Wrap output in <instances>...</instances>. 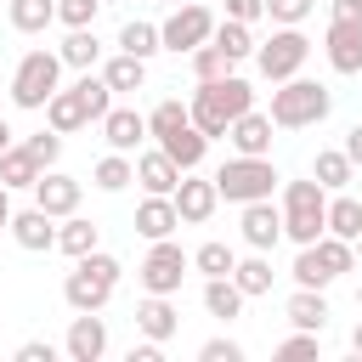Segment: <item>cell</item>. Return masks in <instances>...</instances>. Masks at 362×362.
Instances as JSON below:
<instances>
[{"label": "cell", "instance_id": "obj_1", "mask_svg": "<svg viewBox=\"0 0 362 362\" xmlns=\"http://www.w3.org/2000/svg\"><path fill=\"white\" fill-rule=\"evenodd\" d=\"M192 124L215 141V136H226V124L238 119V113H249L255 107V90H249V79H238V74H226V79H204L198 90H192Z\"/></svg>", "mask_w": 362, "mask_h": 362}, {"label": "cell", "instance_id": "obj_2", "mask_svg": "<svg viewBox=\"0 0 362 362\" xmlns=\"http://www.w3.org/2000/svg\"><path fill=\"white\" fill-rule=\"evenodd\" d=\"M119 277H124V266H119L113 255L90 249V255H79V260H74V272H68V283H62V300H68L74 311H102V305L113 300Z\"/></svg>", "mask_w": 362, "mask_h": 362}, {"label": "cell", "instance_id": "obj_3", "mask_svg": "<svg viewBox=\"0 0 362 362\" xmlns=\"http://www.w3.org/2000/svg\"><path fill=\"white\" fill-rule=\"evenodd\" d=\"M328 107H334V90L328 85H317V79H283L277 90H272V124L277 130H305V124H322L328 119Z\"/></svg>", "mask_w": 362, "mask_h": 362}, {"label": "cell", "instance_id": "obj_4", "mask_svg": "<svg viewBox=\"0 0 362 362\" xmlns=\"http://www.w3.org/2000/svg\"><path fill=\"white\" fill-rule=\"evenodd\" d=\"M328 232V187L311 175V181H288L283 187V238L294 243H317Z\"/></svg>", "mask_w": 362, "mask_h": 362}, {"label": "cell", "instance_id": "obj_5", "mask_svg": "<svg viewBox=\"0 0 362 362\" xmlns=\"http://www.w3.org/2000/svg\"><path fill=\"white\" fill-rule=\"evenodd\" d=\"M351 266H356V243L322 232L317 243H300V255H294V283H300V288H328V283H334L339 272H351Z\"/></svg>", "mask_w": 362, "mask_h": 362}, {"label": "cell", "instance_id": "obj_6", "mask_svg": "<svg viewBox=\"0 0 362 362\" xmlns=\"http://www.w3.org/2000/svg\"><path fill=\"white\" fill-rule=\"evenodd\" d=\"M62 68H68V62H62V51H28V57L17 62V74H11V102H17V107H28V113H40V107L62 90V85H57V79H62Z\"/></svg>", "mask_w": 362, "mask_h": 362}, {"label": "cell", "instance_id": "obj_7", "mask_svg": "<svg viewBox=\"0 0 362 362\" xmlns=\"http://www.w3.org/2000/svg\"><path fill=\"white\" fill-rule=\"evenodd\" d=\"M283 175L272 170V158H249V153H238V158H226L221 170H215V187H221V198L226 204H255V198H272V187H277Z\"/></svg>", "mask_w": 362, "mask_h": 362}, {"label": "cell", "instance_id": "obj_8", "mask_svg": "<svg viewBox=\"0 0 362 362\" xmlns=\"http://www.w3.org/2000/svg\"><path fill=\"white\" fill-rule=\"evenodd\" d=\"M305 57H311V40L300 34V28H277L266 45H255V68L272 79V85H283V79H294L300 68H305Z\"/></svg>", "mask_w": 362, "mask_h": 362}, {"label": "cell", "instance_id": "obj_9", "mask_svg": "<svg viewBox=\"0 0 362 362\" xmlns=\"http://www.w3.org/2000/svg\"><path fill=\"white\" fill-rule=\"evenodd\" d=\"M187 266H192V255H187L175 238H158V243L147 249V260L136 266V277H141L147 294H175L181 277H187Z\"/></svg>", "mask_w": 362, "mask_h": 362}, {"label": "cell", "instance_id": "obj_10", "mask_svg": "<svg viewBox=\"0 0 362 362\" xmlns=\"http://www.w3.org/2000/svg\"><path fill=\"white\" fill-rule=\"evenodd\" d=\"M164 51H175V57H192L209 34H215V11L209 6H181V11H170L164 17Z\"/></svg>", "mask_w": 362, "mask_h": 362}, {"label": "cell", "instance_id": "obj_11", "mask_svg": "<svg viewBox=\"0 0 362 362\" xmlns=\"http://www.w3.org/2000/svg\"><path fill=\"white\" fill-rule=\"evenodd\" d=\"M170 198H175V209H181V226H198V221H209V215H215L221 187H215V175H209V181H198V175L187 170V175H181V187H175Z\"/></svg>", "mask_w": 362, "mask_h": 362}, {"label": "cell", "instance_id": "obj_12", "mask_svg": "<svg viewBox=\"0 0 362 362\" xmlns=\"http://www.w3.org/2000/svg\"><path fill=\"white\" fill-rule=\"evenodd\" d=\"M243 243L249 249H277V238H283V209H272V198H255V204H243Z\"/></svg>", "mask_w": 362, "mask_h": 362}, {"label": "cell", "instance_id": "obj_13", "mask_svg": "<svg viewBox=\"0 0 362 362\" xmlns=\"http://www.w3.org/2000/svg\"><path fill=\"white\" fill-rule=\"evenodd\" d=\"M79 192H85V187H79L74 175H62V170H45V175L34 181V204H40L45 215H57V221L79 209Z\"/></svg>", "mask_w": 362, "mask_h": 362}, {"label": "cell", "instance_id": "obj_14", "mask_svg": "<svg viewBox=\"0 0 362 362\" xmlns=\"http://www.w3.org/2000/svg\"><path fill=\"white\" fill-rule=\"evenodd\" d=\"M175 226H181V209H175V198H170V192H147V198L136 204V232H141L147 243L170 238Z\"/></svg>", "mask_w": 362, "mask_h": 362}, {"label": "cell", "instance_id": "obj_15", "mask_svg": "<svg viewBox=\"0 0 362 362\" xmlns=\"http://www.w3.org/2000/svg\"><path fill=\"white\" fill-rule=\"evenodd\" d=\"M11 238H17V249L45 255V249H57V215H45L40 204L34 209H17L11 215Z\"/></svg>", "mask_w": 362, "mask_h": 362}, {"label": "cell", "instance_id": "obj_16", "mask_svg": "<svg viewBox=\"0 0 362 362\" xmlns=\"http://www.w3.org/2000/svg\"><path fill=\"white\" fill-rule=\"evenodd\" d=\"M68 356L74 362H102V351H107V322L96 317V311H79L74 322H68Z\"/></svg>", "mask_w": 362, "mask_h": 362}, {"label": "cell", "instance_id": "obj_17", "mask_svg": "<svg viewBox=\"0 0 362 362\" xmlns=\"http://www.w3.org/2000/svg\"><path fill=\"white\" fill-rule=\"evenodd\" d=\"M322 51L334 74H362V23H328Z\"/></svg>", "mask_w": 362, "mask_h": 362}, {"label": "cell", "instance_id": "obj_18", "mask_svg": "<svg viewBox=\"0 0 362 362\" xmlns=\"http://www.w3.org/2000/svg\"><path fill=\"white\" fill-rule=\"evenodd\" d=\"M226 141L238 147V153H249V158H266L272 153V113H238L232 124H226Z\"/></svg>", "mask_w": 362, "mask_h": 362}, {"label": "cell", "instance_id": "obj_19", "mask_svg": "<svg viewBox=\"0 0 362 362\" xmlns=\"http://www.w3.org/2000/svg\"><path fill=\"white\" fill-rule=\"evenodd\" d=\"M136 328H141V339H175V328H181V311L170 305V294H147L141 305H136Z\"/></svg>", "mask_w": 362, "mask_h": 362}, {"label": "cell", "instance_id": "obj_20", "mask_svg": "<svg viewBox=\"0 0 362 362\" xmlns=\"http://www.w3.org/2000/svg\"><path fill=\"white\" fill-rule=\"evenodd\" d=\"M141 136H147V119H141L136 107H107V119H102V141H107L113 153H136Z\"/></svg>", "mask_w": 362, "mask_h": 362}, {"label": "cell", "instance_id": "obj_21", "mask_svg": "<svg viewBox=\"0 0 362 362\" xmlns=\"http://www.w3.org/2000/svg\"><path fill=\"white\" fill-rule=\"evenodd\" d=\"M181 175H187V170H181V164H175L164 147L136 153V181H141L147 192H175V187H181Z\"/></svg>", "mask_w": 362, "mask_h": 362}, {"label": "cell", "instance_id": "obj_22", "mask_svg": "<svg viewBox=\"0 0 362 362\" xmlns=\"http://www.w3.org/2000/svg\"><path fill=\"white\" fill-rule=\"evenodd\" d=\"M45 119H51V130H85L90 124V107H85V96H79V85H68V90H57L51 102H45Z\"/></svg>", "mask_w": 362, "mask_h": 362}, {"label": "cell", "instance_id": "obj_23", "mask_svg": "<svg viewBox=\"0 0 362 362\" xmlns=\"http://www.w3.org/2000/svg\"><path fill=\"white\" fill-rule=\"evenodd\" d=\"M40 175H45V164H40V158H34L23 141L0 153V181H6L11 192H17V187H28V192H34V181H40Z\"/></svg>", "mask_w": 362, "mask_h": 362}, {"label": "cell", "instance_id": "obj_24", "mask_svg": "<svg viewBox=\"0 0 362 362\" xmlns=\"http://www.w3.org/2000/svg\"><path fill=\"white\" fill-rule=\"evenodd\" d=\"M243 288H238V277H204V311L209 317H221V322H232L238 311H243Z\"/></svg>", "mask_w": 362, "mask_h": 362}, {"label": "cell", "instance_id": "obj_25", "mask_svg": "<svg viewBox=\"0 0 362 362\" xmlns=\"http://www.w3.org/2000/svg\"><path fill=\"white\" fill-rule=\"evenodd\" d=\"M158 147H164L181 170H198V164H204V153H209V136H204L198 124H181V130H175V136H164Z\"/></svg>", "mask_w": 362, "mask_h": 362}, {"label": "cell", "instance_id": "obj_26", "mask_svg": "<svg viewBox=\"0 0 362 362\" xmlns=\"http://www.w3.org/2000/svg\"><path fill=\"white\" fill-rule=\"evenodd\" d=\"M311 175H317L328 192H345V187H351V175H356V164H351V153H345V147H322V153L311 158Z\"/></svg>", "mask_w": 362, "mask_h": 362}, {"label": "cell", "instance_id": "obj_27", "mask_svg": "<svg viewBox=\"0 0 362 362\" xmlns=\"http://www.w3.org/2000/svg\"><path fill=\"white\" fill-rule=\"evenodd\" d=\"M96 243H102L96 221H85L79 209H74V215H62V226H57V249H62V255H74V260H79V255H90Z\"/></svg>", "mask_w": 362, "mask_h": 362}, {"label": "cell", "instance_id": "obj_28", "mask_svg": "<svg viewBox=\"0 0 362 362\" xmlns=\"http://www.w3.org/2000/svg\"><path fill=\"white\" fill-rule=\"evenodd\" d=\"M102 79L113 85V96L141 90V85H147V62H141V57H130V51H119V57H107V62H102Z\"/></svg>", "mask_w": 362, "mask_h": 362}, {"label": "cell", "instance_id": "obj_29", "mask_svg": "<svg viewBox=\"0 0 362 362\" xmlns=\"http://www.w3.org/2000/svg\"><path fill=\"white\" fill-rule=\"evenodd\" d=\"M288 322L322 334V322H328V300H322V288H294V294H288Z\"/></svg>", "mask_w": 362, "mask_h": 362}, {"label": "cell", "instance_id": "obj_30", "mask_svg": "<svg viewBox=\"0 0 362 362\" xmlns=\"http://www.w3.org/2000/svg\"><path fill=\"white\" fill-rule=\"evenodd\" d=\"M57 51H62V62H68V68H79V74L102 62V40H96V28H68V40H62Z\"/></svg>", "mask_w": 362, "mask_h": 362}, {"label": "cell", "instance_id": "obj_31", "mask_svg": "<svg viewBox=\"0 0 362 362\" xmlns=\"http://www.w3.org/2000/svg\"><path fill=\"white\" fill-rule=\"evenodd\" d=\"M328 232L334 238H345V243H356L362 238V198H328Z\"/></svg>", "mask_w": 362, "mask_h": 362}, {"label": "cell", "instance_id": "obj_32", "mask_svg": "<svg viewBox=\"0 0 362 362\" xmlns=\"http://www.w3.org/2000/svg\"><path fill=\"white\" fill-rule=\"evenodd\" d=\"M57 23V0H11V28L17 34H45Z\"/></svg>", "mask_w": 362, "mask_h": 362}, {"label": "cell", "instance_id": "obj_33", "mask_svg": "<svg viewBox=\"0 0 362 362\" xmlns=\"http://www.w3.org/2000/svg\"><path fill=\"white\" fill-rule=\"evenodd\" d=\"M232 277H238V288H243V294H272V277H277V272H272L266 249H255L249 260H238V266H232Z\"/></svg>", "mask_w": 362, "mask_h": 362}, {"label": "cell", "instance_id": "obj_34", "mask_svg": "<svg viewBox=\"0 0 362 362\" xmlns=\"http://www.w3.org/2000/svg\"><path fill=\"white\" fill-rule=\"evenodd\" d=\"M232 62H243V57H255V34H249V23H238V17H226V23H215V34H209Z\"/></svg>", "mask_w": 362, "mask_h": 362}, {"label": "cell", "instance_id": "obj_35", "mask_svg": "<svg viewBox=\"0 0 362 362\" xmlns=\"http://www.w3.org/2000/svg\"><path fill=\"white\" fill-rule=\"evenodd\" d=\"M181 124H192V107H187V102H175V96H164V102L147 113V136H158V141H164V136H175Z\"/></svg>", "mask_w": 362, "mask_h": 362}, {"label": "cell", "instance_id": "obj_36", "mask_svg": "<svg viewBox=\"0 0 362 362\" xmlns=\"http://www.w3.org/2000/svg\"><path fill=\"white\" fill-rule=\"evenodd\" d=\"M90 181H96L102 192H124V187L136 181V164H130V153H107V158L90 170Z\"/></svg>", "mask_w": 362, "mask_h": 362}, {"label": "cell", "instance_id": "obj_37", "mask_svg": "<svg viewBox=\"0 0 362 362\" xmlns=\"http://www.w3.org/2000/svg\"><path fill=\"white\" fill-rule=\"evenodd\" d=\"M192 266H198L204 277H232V266H238V255H232V243H221V238H209V243H198V249H192Z\"/></svg>", "mask_w": 362, "mask_h": 362}, {"label": "cell", "instance_id": "obj_38", "mask_svg": "<svg viewBox=\"0 0 362 362\" xmlns=\"http://www.w3.org/2000/svg\"><path fill=\"white\" fill-rule=\"evenodd\" d=\"M119 51H130V57H153V51H164V34L153 28V23H124L119 28Z\"/></svg>", "mask_w": 362, "mask_h": 362}, {"label": "cell", "instance_id": "obj_39", "mask_svg": "<svg viewBox=\"0 0 362 362\" xmlns=\"http://www.w3.org/2000/svg\"><path fill=\"white\" fill-rule=\"evenodd\" d=\"M226 74H232V57H226L215 40H204V45L192 51V79L204 85V79H226Z\"/></svg>", "mask_w": 362, "mask_h": 362}, {"label": "cell", "instance_id": "obj_40", "mask_svg": "<svg viewBox=\"0 0 362 362\" xmlns=\"http://www.w3.org/2000/svg\"><path fill=\"white\" fill-rule=\"evenodd\" d=\"M79 96H85V107H90V119H107V107H113V85L102 79V74H79Z\"/></svg>", "mask_w": 362, "mask_h": 362}, {"label": "cell", "instance_id": "obj_41", "mask_svg": "<svg viewBox=\"0 0 362 362\" xmlns=\"http://www.w3.org/2000/svg\"><path fill=\"white\" fill-rule=\"evenodd\" d=\"M311 11H317V0H266V17L283 23V28H300Z\"/></svg>", "mask_w": 362, "mask_h": 362}, {"label": "cell", "instance_id": "obj_42", "mask_svg": "<svg viewBox=\"0 0 362 362\" xmlns=\"http://www.w3.org/2000/svg\"><path fill=\"white\" fill-rule=\"evenodd\" d=\"M96 11H102V0H57V23H68V28H90Z\"/></svg>", "mask_w": 362, "mask_h": 362}, {"label": "cell", "instance_id": "obj_43", "mask_svg": "<svg viewBox=\"0 0 362 362\" xmlns=\"http://www.w3.org/2000/svg\"><path fill=\"white\" fill-rule=\"evenodd\" d=\"M23 147H28V153H34V158H40L45 170H51V164L62 158V130H40V136H28Z\"/></svg>", "mask_w": 362, "mask_h": 362}, {"label": "cell", "instance_id": "obj_44", "mask_svg": "<svg viewBox=\"0 0 362 362\" xmlns=\"http://www.w3.org/2000/svg\"><path fill=\"white\" fill-rule=\"evenodd\" d=\"M277 356H283V362H300V356H317V334H311V328H300V334H288V339L277 345Z\"/></svg>", "mask_w": 362, "mask_h": 362}, {"label": "cell", "instance_id": "obj_45", "mask_svg": "<svg viewBox=\"0 0 362 362\" xmlns=\"http://www.w3.org/2000/svg\"><path fill=\"white\" fill-rule=\"evenodd\" d=\"M198 356H204V362H243V345H238V339H204Z\"/></svg>", "mask_w": 362, "mask_h": 362}, {"label": "cell", "instance_id": "obj_46", "mask_svg": "<svg viewBox=\"0 0 362 362\" xmlns=\"http://www.w3.org/2000/svg\"><path fill=\"white\" fill-rule=\"evenodd\" d=\"M226 17H238V23H255V17H266V0H226Z\"/></svg>", "mask_w": 362, "mask_h": 362}, {"label": "cell", "instance_id": "obj_47", "mask_svg": "<svg viewBox=\"0 0 362 362\" xmlns=\"http://www.w3.org/2000/svg\"><path fill=\"white\" fill-rule=\"evenodd\" d=\"M57 351L45 345V339H28V345H17V362H51Z\"/></svg>", "mask_w": 362, "mask_h": 362}, {"label": "cell", "instance_id": "obj_48", "mask_svg": "<svg viewBox=\"0 0 362 362\" xmlns=\"http://www.w3.org/2000/svg\"><path fill=\"white\" fill-rule=\"evenodd\" d=\"M334 23H362V0H334Z\"/></svg>", "mask_w": 362, "mask_h": 362}, {"label": "cell", "instance_id": "obj_49", "mask_svg": "<svg viewBox=\"0 0 362 362\" xmlns=\"http://www.w3.org/2000/svg\"><path fill=\"white\" fill-rule=\"evenodd\" d=\"M345 153H351V164L362 170V124H351V130H345Z\"/></svg>", "mask_w": 362, "mask_h": 362}, {"label": "cell", "instance_id": "obj_50", "mask_svg": "<svg viewBox=\"0 0 362 362\" xmlns=\"http://www.w3.org/2000/svg\"><path fill=\"white\" fill-rule=\"evenodd\" d=\"M0 232H11V187L0 181Z\"/></svg>", "mask_w": 362, "mask_h": 362}, {"label": "cell", "instance_id": "obj_51", "mask_svg": "<svg viewBox=\"0 0 362 362\" xmlns=\"http://www.w3.org/2000/svg\"><path fill=\"white\" fill-rule=\"evenodd\" d=\"M6 147H17V141H11V124L0 119V153H6Z\"/></svg>", "mask_w": 362, "mask_h": 362}, {"label": "cell", "instance_id": "obj_52", "mask_svg": "<svg viewBox=\"0 0 362 362\" xmlns=\"http://www.w3.org/2000/svg\"><path fill=\"white\" fill-rule=\"evenodd\" d=\"M351 351H356V356H362V322H356V328H351Z\"/></svg>", "mask_w": 362, "mask_h": 362}, {"label": "cell", "instance_id": "obj_53", "mask_svg": "<svg viewBox=\"0 0 362 362\" xmlns=\"http://www.w3.org/2000/svg\"><path fill=\"white\" fill-rule=\"evenodd\" d=\"M356 260H362V238H356Z\"/></svg>", "mask_w": 362, "mask_h": 362}, {"label": "cell", "instance_id": "obj_54", "mask_svg": "<svg viewBox=\"0 0 362 362\" xmlns=\"http://www.w3.org/2000/svg\"><path fill=\"white\" fill-rule=\"evenodd\" d=\"M356 305H362V288H356Z\"/></svg>", "mask_w": 362, "mask_h": 362}, {"label": "cell", "instance_id": "obj_55", "mask_svg": "<svg viewBox=\"0 0 362 362\" xmlns=\"http://www.w3.org/2000/svg\"><path fill=\"white\" fill-rule=\"evenodd\" d=\"M102 6H107V0H102Z\"/></svg>", "mask_w": 362, "mask_h": 362}]
</instances>
